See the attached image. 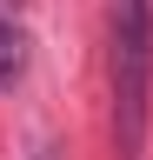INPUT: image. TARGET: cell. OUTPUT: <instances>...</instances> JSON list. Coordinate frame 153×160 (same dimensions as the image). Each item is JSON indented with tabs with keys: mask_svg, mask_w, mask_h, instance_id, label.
<instances>
[{
	"mask_svg": "<svg viewBox=\"0 0 153 160\" xmlns=\"http://www.w3.org/2000/svg\"><path fill=\"white\" fill-rule=\"evenodd\" d=\"M20 73H27V33L13 20H0V87H13Z\"/></svg>",
	"mask_w": 153,
	"mask_h": 160,
	"instance_id": "7a4b0ae2",
	"label": "cell"
},
{
	"mask_svg": "<svg viewBox=\"0 0 153 160\" xmlns=\"http://www.w3.org/2000/svg\"><path fill=\"white\" fill-rule=\"evenodd\" d=\"M0 7H7V0H0ZM13 7H20V0H13Z\"/></svg>",
	"mask_w": 153,
	"mask_h": 160,
	"instance_id": "3957f363",
	"label": "cell"
},
{
	"mask_svg": "<svg viewBox=\"0 0 153 160\" xmlns=\"http://www.w3.org/2000/svg\"><path fill=\"white\" fill-rule=\"evenodd\" d=\"M113 153L140 160L153 107V0H113Z\"/></svg>",
	"mask_w": 153,
	"mask_h": 160,
	"instance_id": "6da1fadb",
	"label": "cell"
}]
</instances>
